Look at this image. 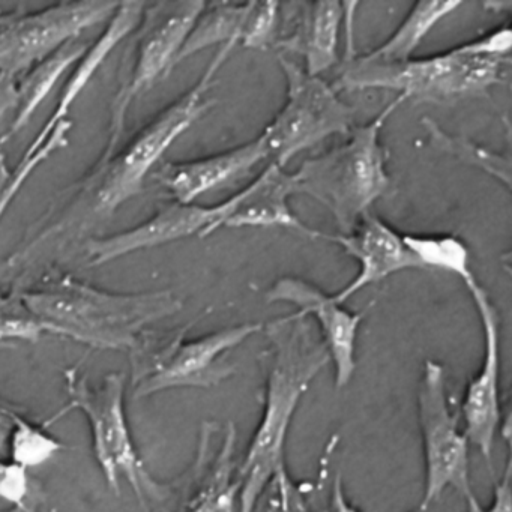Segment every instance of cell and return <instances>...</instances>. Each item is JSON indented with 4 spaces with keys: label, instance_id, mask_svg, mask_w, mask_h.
<instances>
[{
    "label": "cell",
    "instance_id": "1",
    "mask_svg": "<svg viewBox=\"0 0 512 512\" xmlns=\"http://www.w3.org/2000/svg\"><path fill=\"white\" fill-rule=\"evenodd\" d=\"M263 331L268 344L259 356L265 379L262 415L238 466V512H256L269 482L286 466L287 436L296 409L331 362L320 334L296 311L266 323Z\"/></svg>",
    "mask_w": 512,
    "mask_h": 512
},
{
    "label": "cell",
    "instance_id": "2",
    "mask_svg": "<svg viewBox=\"0 0 512 512\" xmlns=\"http://www.w3.org/2000/svg\"><path fill=\"white\" fill-rule=\"evenodd\" d=\"M16 292L44 331L92 350H130L149 326L182 308L170 290L110 292L56 268Z\"/></svg>",
    "mask_w": 512,
    "mask_h": 512
},
{
    "label": "cell",
    "instance_id": "3",
    "mask_svg": "<svg viewBox=\"0 0 512 512\" xmlns=\"http://www.w3.org/2000/svg\"><path fill=\"white\" fill-rule=\"evenodd\" d=\"M512 35L509 26L428 58L382 65L350 56L335 89H389L406 100L442 101L476 97L505 82L509 74Z\"/></svg>",
    "mask_w": 512,
    "mask_h": 512
},
{
    "label": "cell",
    "instance_id": "4",
    "mask_svg": "<svg viewBox=\"0 0 512 512\" xmlns=\"http://www.w3.org/2000/svg\"><path fill=\"white\" fill-rule=\"evenodd\" d=\"M404 101L406 98L398 95L373 121L352 128L343 145L308 158L295 172L298 194L322 203L334 217L340 235H349L391 187L380 134Z\"/></svg>",
    "mask_w": 512,
    "mask_h": 512
},
{
    "label": "cell",
    "instance_id": "5",
    "mask_svg": "<svg viewBox=\"0 0 512 512\" xmlns=\"http://www.w3.org/2000/svg\"><path fill=\"white\" fill-rule=\"evenodd\" d=\"M194 322L172 331L146 329L131 347L128 385L134 398L176 388L209 389L235 374L226 355L263 331V323H242L202 337L187 338Z\"/></svg>",
    "mask_w": 512,
    "mask_h": 512
},
{
    "label": "cell",
    "instance_id": "6",
    "mask_svg": "<svg viewBox=\"0 0 512 512\" xmlns=\"http://www.w3.org/2000/svg\"><path fill=\"white\" fill-rule=\"evenodd\" d=\"M236 44L218 47L199 82L161 110L133 139L116 151L109 160L97 164L92 173L94 208L98 214H113L142 191L148 173L157 166L167 149L202 118L214 101L208 100L209 89L217 71L223 67Z\"/></svg>",
    "mask_w": 512,
    "mask_h": 512
},
{
    "label": "cell",
    "instance_id": "7",
    "mask_svg": "<svg viewBox=\"0 0 512 512\" xmlns=\"http://www.w3.org/2000/svg\"><path fill=\"white\" fill-rule=\"evenodd\" d=\"M64 380L68 404L61 413L79 410L88 419L95 460L110 490L121 493L125 481L142 502L143 482L149 472L128 425L125 410L128 374L112 371L98 382H92L79 365H74L64 371Z\"/></svg>",
    "mask_w": 512,
    "mask_h": 512
},
{
    "label": "cell",
    "instance_id": "8",
    "mask_svg": "<svg viewBox=\"0 0 512 512\" xmlns=\"http://www.w3.org/2000/svg\"><path fill=\"white\" fill-rule=\"evenodd\" d=\"M238 428L232 421H203L196 455L178 478L143 482L142 503L158 512H236L239 490Z\"/></svg>",
    "mask_w": 512,
    "mask_h": 512
},
{
    "label": "cell",
    "instance_id": "9",
    "mask_svg": "<svg viewBox=\"0 0 512 512\" xmlns=\"http://www.w3.org/2000/svg\"><path fill=\"white\" fill-rule=\"evenodd\" d=\"M287 97L280 112L260 134L268 158L278 166L334 134L350 133L355 109L338 97L337 89L280 56Z\"/></svg>",
    "mask_w": 512,
    "mask_h": 512
},
{
    "label": "cell",
    "instance_id": "10",
    "mask_svg": "<svg viewBox=\"0 0 512 512\" xmlns=\"http://www.w3.org/2000/svg\"><path fill=\"white\" fill-rule=\"evenodd\" d=\"M205 2H158L143 8L137 26L134 64L125 85L116 94L112 107L109 139L98 163L109 160L118 151L124 133L128 110L133 101L148 92L158 80L176 67V59L184 47ZM97 163V164H98Z\"/></svg>",
    "mask_w": 512,
    "mask_h": 512
},
{
    "label": "cell",
    "instance_id": "11",
    "mask_svg": "<svg viewBox=\"0 0 512 512\" xmlns=\"http://www.w3.org/2000/svg\"><path fill=\"white\" fill-rule=\"evenodd\" d=\"M416 406L424 454L422 508H430L449 488L466 499L473 494L470 442L452 412L445 367L434 359H427L422 367Z\"/></svg>",
    "mask_w": 512,
    "mask_h": 512
},
{
    "label": "cell",
    "instance_id": "12",
    "mask_svg": "<svg viewBox=\"0 0 512 512\" xmlns=\"http://www.w3.org/2000/svg\"><path fill=\"white\" fill-rule=\"evenodd\" d=\"M115 2H64L35 13H11L0 23V74L14 77L52 55L86 29L109 19Z\"/></svg>",
    "mask_w": 512,
    "mask_h": 512
},
{
    "label": "cell",
    "instance_id": "13",
    "mask_svg": "<svg viewBox=\"0 0 512 512\" xmlns=\"http://www.w3.org/2000/svg\"><path fill=\"white\" fill-rule=\"evenodd\" d=\"M481 320L484 355L478 371L464 389L461 401L464 433L481 452L491 475H494L493 448L497 431L502 427L500 397L499 314L475 277L464 283Z\"/></svg>",
    "mask_w": 512,
    "mask_h": 512
},
{
    "label": "cell",
    "instance_id": "14",
    "mask_svg": "<svg viewBox=\"0 0 512 512\" xmlns=\"http://www.w3.org/2000/svg\"><path fill=\"white\" fill-rule=\"evenodd\" d=\"M268 302H287L298 308L296 313L314 317L319 325L320 337L328 349L335 368V388H346L355 374L356 346L359 328L365 313L374 302L362 311H350L334 295L320 290L314 284L298 277L280 278L266 293Z\"/></svg>",
    "mask_w": 512,
    "mask_h": 512
},
{
    "label": "cell",
    "instance_id": "15",
    "mask_svg": "<svg viewBox=\"0 0 512 512\" xmlns=\"http://www.w3.org/2000/svg\"><path fill=\"white\" fill-rule=\"evenodd\" d=\"M223 205L172 202L151 218L115 235L91 239L85 247L89 266H103L128 254L172 244L190 236L206 238L217 232Z\"/></svg>",
    "mask_w": 512,
    "mask_h": 512
},
{
    "label": "cell",
    "instance_id": "16",
    "mask_svg": "<svg viewBox=\"0 0 512 512\" xmlns=\"http://www.w3.org/2000/svg\"><path fill=\"white\" fill-rule=\"evenodd\" d=\"M280 8L278 2L205 4L179 52L176 65L211 46L241 44L251 50H266L275 46Z\"/></svg>",
    "mask_w": 512,
    "mask_h": 512
},
{
    "label": "cell",
    "instance_id": "17",
    "mask_svg": "<svg viewBox=\"0 0 512 512\" xmlns=\"http://www.w3.org/2000/svg\"><path fill=\"white\" fill-rule=\"evenodd\" d=\"M298 194L295 173H289L277 163L266 167L250 185L235 196L221 202L218 229L230 227H283L302 233L308 238L323 239L325 233L305 226L289 206V199Z\"/></svg>",
    "mask_w": 512,
    "mask_h": 512
},
{
    "label": "cell",
    "instance_id": "18",
    "mask_svg": "<svg viewBox=\"0 0 512 512\" xmlns=\"http://www.w3.org/2000/svg\"><path fill=\"white\" fill-rule=\"evenodd\" d=\"M323 239L340 245L359 263L358 275L334 295L340 304L365 286L385 280L389 275L422 269L419 260L404 244L403 236L371 214L365 215L349 235H323Z\"/></svg>",
    "mask_w": 512,
    "mask_h": 512
},
{
    "label": "cell",
    "instance_id": "19",
    "mask_svg": "<svg viewBox=\"0 0 512 512\" xmlns=\"http://www.w3.org/2000/svg\"><path fill=\"white\" fill-rule=\"evenodd\" d=\"M260 136L238 148L191 161H167L155 170L152 178L172 194L175 202L194 203L197 197L244 173L266 160Z\"/></svg>",
    "mask_w": 512,
    "mask_h": 512
},
{
    "label": "cell",
    "instance_id": "20",
    "mask_svg": "<svg viewBox=\"0 0 512 512\" xmlns=\"http://www.w3.org/2000/svg\"><path fill=\"white\" fill-rule=\"evenodd\" d=\"M143 2H124L118 4L112 16L109 17V23L101 32L100 38L89 44L88 50L83 53L82 58L71 68L70 76L65 80L61 92H59L58 101H56L53 112L50 113L43 128L35 134L32 142L29 143V149H37L46 142L47 137L52 133L53 128L61 122L67 121L68 113L74 101L85 91L92 77L97 73L98 68L104 64L107 56L125 40L130 37L131 32L136 31L142 20Z\"/></svg>",
    "mask_w": 512,
    "mask_h": 512
},
{
    "label": "cell",
    "instance_id": "21",
    "mask_svg": "<svg viewBox=\"0 0 512 512\" xmlns=\"http://www.w3.org/2000/svg\"><path fill=\"white\" fill-rule=\"evenodd\" d=\"M292 32L278 37L274 47L283 52L301 56L305 73L320 77L338 62L341 22L344 4L328 2H298L293 4Z\"/></svg>",
    "mask_w": 512,
    "mask_h": 512
},
{
    "label": "cell",
    "instance_id": "22",
    "mask_svg": "<svg viewBox=\"0 0 512 512\" xmlns=\"http://www.w3.org/2000/svg\"><path fill=\"white\" fill-rule=\"evenodd\" d=\"M88 47L89 44L85 43L82 38H74L55 50L52 55L44 58L43 61L37 62L34 67L29 68L26 73H23L22 79H16L17 103L14 107L16 115L7 131L0 136L2 148L28 125L38 107L49 97L56 83L76 65Z\"/></svg>",
    "mask_w": 512,
    "mask_h": 512
},
{
    "label": "cell",
    "instance_id": "23",
    "mask_svg": "<svg viewBox=\"0 0 512 512\" xmlns=\"http://www.w3.org/2000/svg\"><path fill=\"white\" fill-rule=\"evenodd\" d=\"M461 7V2H418L404 17L397 31L376 49L367 55L359 56L364 62L370 64L395 65L410 61L416 49L421 46L428 34L436 28L449 14L455 13Z\"/></svg>",
    "mask_w": 512,
    "mask_h": 512
},
{
    "label": "cell",
    "instance_id": "24",
    "mask_svg": "<svg viewBox=\"0 0 512 512\" xmlns=\"http://www.w3.org/2000/svg\"><path fill=\"white\" fill-rule=\"evenodd\" d=\"M74 124L71 119L53 128L46 142L37 149L26 148L16 166H10L4 148L0 146V220L10 208L23 185L34 175L35 170L52 158L56 152L67 148Z\"/></svg>",
    "mask_w": 512,
    "mask_h": 512
},
{
    "label": "cell",
    "instance_id": "25",
    "mask_svg": "<svg viewBox=\"0 0 512 512\" xmlns=\"http://www.w3.org/2000/svg\"><path fill=\"white\" fill-rule=\"evenodd\" d=\"M403 241L422 268L449 272L463 283L475 277L470 269L469 250L461 239L452 235H404Z\"/></svg>",
    "mask_w": 512,
    "mask_h": 512
},
{
    "label": "cell",
    "instance_id": "26",
    "mask_svg": "<svg viewBox=\"0 0 512 512\" xmlns=\"http://www.w3.org/2000/svg\"><path fill=\"white\" fill-rule=\"evenodd\" d=\"M64 448V443L47 431L46 424H35L23 413H16L8 440V460L28 470L43 466Z\"/></svg>",
    "mask_w": 512,
    "mask_h": 512
},
{
    "label": "cell",
    "instance_id": "27",
    "mask_svg": "<svg viewBox=\"0 0 512 512\" xmlns=\"http://www.w3.org/2000/svg\"><path fill=\"white\" fill-rule=\"evenodd\" d=\"M425 131L430 136L431 143L440 151L446 154L455 155L457 158L472 164V166L481 167L485 172L499 182H503L506 188H509V160L502 155L494 154L478 145L467 143L461 137L449 136L445 131L437 127L436 122L430 118L422 119Z\"/></svg>",
    "mask_w": 512,
    "mask_h": 512
},
{
    "label": "cell",
    "instance_id": "28",
    "mask_svg": "<svg viewBox=\"0 0 512 512\" xmlns=\"http://www.w3.org/2000/svg\"><path fill=\"white\" fill-rule=\"evenodd\" d=\"M43 334V325L25 307L16 290L7 293L0 289V343L35 344Z\"/></svg>",
    "mask_w": 512,
    "mask_h": 512
},
{
    "label": "cell",
    "instance_id": "29",
    "mask_svg": "<svg viewBox=\"0 0 512 512\" xmlns=\"http://www.w3.org/2000/svg\"><path fill=\"white\" fill-rule=\"evenodd\" d=\"M307 484H298L290 476L287 466L275 473L272 481L260 497V512H290L296 500L302 496ZM257 503V506H259Z\"/></svg>",
    "mask_w": 512,
    "mask_h": 512
},
{
    "label": "cell",
    "instance_id": "30",
    "mask_svg": "<svg viewBox=\"0 0 512 512\" xmlns=\"http://www.w3.org/2000/svg\"><path fill=\"white\" fill-rule=\"evenodd\" d=\"M31 499L28 470L8 458H0V503L20 506Z\"/></svg>",
    "mask_w": 512,
    "mask_h": 512
},
{
    "label": "cell",
    "instance_id": "31",
    "mask_svg": "<svg viewBox=\"0 0 512 512\" xmlns=\"http://www.w3.org/2000/svg\"><path fill=\"white\" fill-rule=\"evenodd\" d=\"M512 463L511 452H509L508 442V458H506L505 470L499 481L494 484L493 499L490 505L482 506L476 499L475 493L466 497L467 512H512Z\"/></svg>",
    "mask_w": 512,
    "mask_h": 512
},
{
    "label": "cell",
    "instance_id": "32",
    "mask_svg": "<svg viewBox=\"0 0 512 512\" xmlns=\"http://www.w3.org/2000/svg\"><path fill=\"white\" fill-rule=\"evenodd\" d=\"M328 512H361L358 506L353 505L344 490L343 476L340 472L335 473L328 484Z\"/></svg>",
    "mask_w": 512,
    "mask_h": 512
},
{
    "label": "cell",
    "instance_id": "33",
    "mask_svg": "<svg viewBox=\"0 0 512 512\" xmlns=\"http://www.w3.org/2000/svg\"><path fill=\"white\" fill-rule=\"evenodd\" d=\"M19 410L13 406L0 403V458L8 457V440L14 424V416Z\"/></svg>",
    "mask_w": 512,
    "mask_h": 512
},
{
    "label": "cell",
    "instance_id": "34",
    "mask_svg": "<svg viewBox=\"0 0 512 512\" xmlns=\"http://www.w3.org/2000/svg\"><path fill=\"white\" fill-rule=\"evenodd\" d=\"M17 103L16 79L0 74V118L14 110Z\"/></svg>",
    "mask_w": 512,
    "mask_h": 512
},
{
    "label": "cell",
    "instance_id": "35",
    "mask_svg": "<svg viewBox=\"0 0 512 512\" xmlns=\"http://www.w3.org/2000/svg\"><path fill=\"white\" fill-rule=\"evenodd\" d=\"M311 491H313V485H308L305 493L299 497L298 502L293 506L292 511L290 512H313V506H311Z\"/></svg>",
    "mask_w": 512,
    "mask_h": 512
},
{
    "label": "cell",
    "instance_id": "36",
    "mask_svg": "<svg viewBox=\"0 0 512 512\" xmlns=\"http://www.w3.org/2000/svg\"><path fill=\"white\" fill-rule=\"evenodd\" d=\"M5 512H37L35 511L34 503L31 502V500H28V502L23 503V505L20 506H13V508L7 509Z\"/></svg>",
    "mask_w": 512,
    "mask_h": 512
},
{
    "label": "cell",
    "instance_id": "37",
    "mask_svg": "<svg viewBox=\"0 0 512 512\" xmlns=\"http://www.w3.org/2000/svg\"><path fill=\"white\" fill-rule=\"evenodd\" d=\"M11 13H4V11H0V23L4 22L5 19H8Z\"/></svg>",
    "mask_w": 512,
    "mask_h": 512
},
{
    "label": "cell",
    "instance_id": "38",
    "mask_svg": "<svg viewBox=\"0 0 512 512\" xmlns=\"http://www.w3.org/2000/svg\"><path fill=\"white\" fill-rule=\"evenodd\" d=\"M410 512H428V509L427 508H422V506L419 505L418 508L413 509V511H410Z\"/></svg>",
    "mask_w": 512,
    "mask_h": 512
}]
</instances>
